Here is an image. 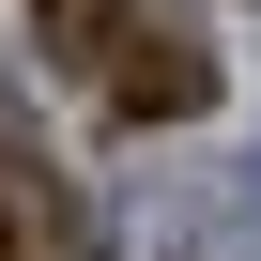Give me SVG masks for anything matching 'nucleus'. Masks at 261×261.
<instances>
[{
  "instance_id": "1",
  "label": "nucleus",
  "mask_w": 261,
  "mask_h": 261,
  "mask_svg": "<svg viewBox=\"0 0 261 261\" xmlns=\"http://www.w3.org/2000/svg\"><path fill=\"white\" fill-rule=\"evenodd\" d=\"M92 92H108L123 123H200V108H215V46H200V31H169L154 0H139V16H123V46L92 62Z\"/></svg>"
},
{
  "instance_id": "2",
  "label": "nucleus",
  "mask_w": 261,
  "mask_h": 261,
  "mask_svg": "<svg viewBox=\"0 0 261 261\" xmlns=\"http://www.w3.org/2000/svg\"><path fill=\"white\" fill-rule=\"evenodd\" d=\"M123 16H139V0H31V31H46V62H62V77H92V62L123 46Z\"/></svg>"
}]
</instances>
